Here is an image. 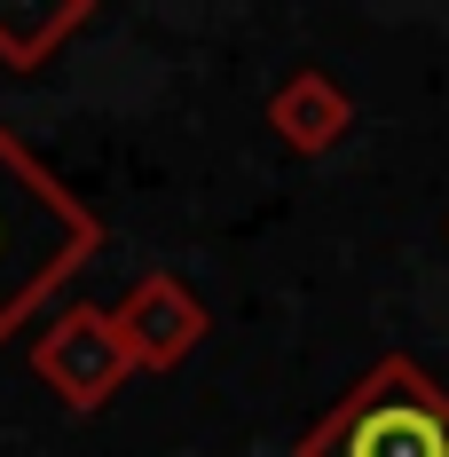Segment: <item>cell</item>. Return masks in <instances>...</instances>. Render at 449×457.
Here are the masks:
<instances>
[{
  "label": "cell",
  "instance_id": "6da1fadb",
  "mask_svg": "<svg viewBox=\"0 0 449 457\" xmlns=\"http://www.w3.org/2000/svg\"><path fill=\"white\" fill-rule=\"evenodd\" d=\"M95 253H103L95 205L71 197L24 142L0 127V347L63 276L87 269Z\"/></svg>",
  "mask_w": 449,
  "mask_h": 457
},
{
  "label": "cell",
  "instance_id": "7a4b0ae2",
  "mask_svg": "<svg viewBox=\"0 0 449 457\" xmlns=\"http://www.w3.org/2000/svg\"><path fill=\"white\" fill-rule=\"evenodd\" d=\"M300 457H449V395L410 355H378L355 395L308 426Z\"/></svg>",
  "mask_w": 449,
  "mask_h": 457
},
{
  "label": "cell",
  "instance_id": "3957f363",
  "mask_svg": "<svg viewBox=\"0 0 449 457\" xmlns=\"http://www.w3.org/2000/svg\"><path fill=\"white\" fill-rule=\"evenodd\" d=\"M32 378H40L47 395L63 403V411H103L135 363H127V347H119V331H111V308H87V300H71L63 316L47 323L40 339H32Z\"/></svg>",
  "mask_w": 449,
  "mask_h": 457
},
{
  "label": "cell",
  "instance_id": "277c9868",
  "mask_svg": "<svg viewBox=\"0 0 449 457\" xmlns=\"http://www.w3.org/2000/svg\"><path fill=\"white\" fill-rule=\"evenodd\" d=\"M205 300L181 284V276L166 269H150L127 284V300L111 308V331H119V347H127V363L135 370H174L197 339H205Z\"/></svg>",
  "mask_w": 449,
  "mask_h": 457
},
{
  "label": "cell",
  "instance_id": "5b68a950",
  "mask_svg": "<svg viewBox=\"0 0 449 457\" xmlns=\"http://www.w3.org/2000/svg\"><path fill=\"white\" fill-rule=\"evenodd\" d=\"M269 127L284 135V150H300V158H323V150H339L347 127H355V95L339 87L323 63H300V71H284L269 87Z\"/></svg>",
  "mask_w": 449,
  "mask_h": 457
},
{
  "label": "cell",
  "instance_id": "8992f818",
  "mask_svg": "<svg viewBox=\"0 0 449 457\" xmlns=\"http://www.w3.org/2000/svg\"><path fill=\"white\" fill-rule=\"evenodd\" d=\"M87 24H95L87 0H40V8L8 0V8H0V63H8V71H40L47 55L71 40V32H87Z\"/></svg>",
  "mask_w": 449,
  "mask_h": 457
}]
</instances>
